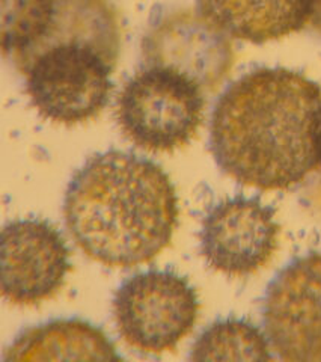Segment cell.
Wrapping results in <instances>:
<instances>
[{"mask_svg": "<svg viewBox=\"0 0 321 362\" xmlns=\"http://www.w3.org/2000/svg\"><path fill=\"white\" fill-rule=\"evenodd\" d=\"M204 89L172 66L146 65L124 85L117 121L139 148L172 153L197 136L204 119Z\"/></svg>", "mask_w": 321, "mask_h": 362, "instance_id": "4", "label": "cell"}, {"mask_svg": "<svg viewBox=\"0 0 321 362\" xmlns=\"http://www.w3.org/2000/svg\"><path fill=\"white\" fill-rule=\"evenodd\" d=\"M192 361H272L270 343L259 327L243 319H225L205 329L192 347Z\"/></svg>", "mask_w": 321, "mask_h": 362, "instance_id": "12", "label": "cell"}, {"mask_svg": "<svg viewBox=\"0 0 321 362\" xmlns=\"http://www.w3.org/2000/svg\"><path fill=\"white\" fill-rule=\"evenodd\" d=\"M318 0H198L199 14L225 35L254 44L281 40L313 21Z\"/></svg>", "mask_w": 321, "mask_h": 362, "instance_id": "10", "label": "cell"}, {"mask_svg": "<svg viewBox=\"0 0 321 362\" xmlns=\"http://www.w3.org/2000/svg\"><path fill=\"white\" fill-rule=\"evenodd\" d=\"M61 0H2V50L16 64L47 33Z\"/></svg>", "mask_w": 321, "mask_h": 362, "instance_id": "13", "label": "cell"}, {"mask_svg": "<svg viewBox=\"0 0 321 362\" xmlns=\"http://www.w3.org/2000/svg\"><path fill=\"white\" fill-rule=\"evenodd\" d=\"M70 249L47 221L9 222L2 233V293L14 305H37L64 287Z\"/></svg>", "mask_w": 321, "mask_h": 362, "instance_id": "8", "label": "cell"}, {"mask_svg": "<svg viewBox=\"0 0 321 362\" xmlns=\"http://www.w3.org/2000/svg\"><path fill=\"white\" fill-rule=\"evenodd\" d=\"M142 47L145 65L175 68L204 90L221 85L234 59L225 33L192 13L160 17L148 29Z\"/></svg>", "mask_w": 321, "mask_h": 362, "instance_id": "9", "label": "cell"}, {"mask_svg": "<svg viewBox=\"0 0 321 362\" xmlns=\"http://www.w3.org/2000/svg\"><path fill=\"white\" fill-rule=\"evenodd\" d=\"M177 190L162 168L127 151L93 156L68 185L64 218L73 240L95 262H151L178 226Z\"/></svg>", "mask_w": 321, "mask_h": 362, "instance_id": "2", "label": "cell"}, {"mask_svg": "<svg viewBox=\"0 0 321 362\" xmlns=\"http://www.w3.org/2000/svg\"><path fill=\"white\" fill-rule=\"evenodd\" d=\"M210 150L242 185L261 190L299 185L321 163V88L285 68L245 74L214 106Z\"/></svg>", "mask_w": 321, "mask_h": 362, "instance_id": "1", "label": "cell"}, {"mask_svg": "<svg viewBox=\"0 0 321 362\" xmlns=\"http://www.w3.org/2000/svg\"><path fill=\"white\" fill-rule=\"evenodd\" d=\"M199 300L186 278L172 270H148L122 282L113 317L124 341L146 354L174 350L198 320Z\"/></svg>", "mask_w": 321, "mask_h": 362, "instance_id": "5", "label": "cell"}, {"mask_svg": "<svg viewBox=\"0 0 321 362\" xmlns=\"http://www.w3.org/2000/svg\"><path fill=\"white\" fill-rule=\"evenodd\" d=\"M279 245L276 211L259 198L234 197L217 202L199 233L207 264L228 276H249L269 264Z\"/></svg>", "mask_w": 321, "mask_h": 362, "instance_id": "7", "label": "cell"}, {"mask_svg": "<svg viewBox=\"0 0 321 362\" xmlns=\"http://www.w3.org/2000/svg\"><path fill=\"white\" fill-rule=\"evenodd\" d=\"M100 327L85 320H53L21 332L4 356L9 361H119Z\"/></svg>", "mask_w": 321, "mask_h": 362, "instance_id": "11", "label": "cell"}, {"mask_svg": "<svg viewBox=\"0 0 321 362\" xmlns=\"http://www.w3.org/2000/svg\"><path fill=\"white\" fill-rule=\"evenodd\" d=\"M117 61L98 44L74 38L45 45L18 68L40 115L76 126L98 117L109 103Z\"/></svg>", "mask_w": 321, "mask_h": 362, "instance_id": "3", "label": "cell"}, {"mask_svg": "<svg viewBox=\"0 0 321 362\" xmlns=\"http://www.w3.org/2000/svg\"><path fill=\"white\" fill-rule=\"evenodd\" d=\"M262 323L279 359L321 361V252L294 258L273 278Z\"/></svg>", "mask_w": 321, "mask_h": 362, "instance_id": "6", "label": "cell"}, {"mask_svg": "<svg viewBox=\"0 0 321 362\" xmlns=\"http://www.w3.org/2000/svg\"><path fill=\"white\" fill-rule=\"evenodd\" d=\"M320 168H321V163H320Z\"/></svg>", "mask_w": 321, "mask_h": 362, "instance_id": "14", "label": "cell"}]
</instances>
